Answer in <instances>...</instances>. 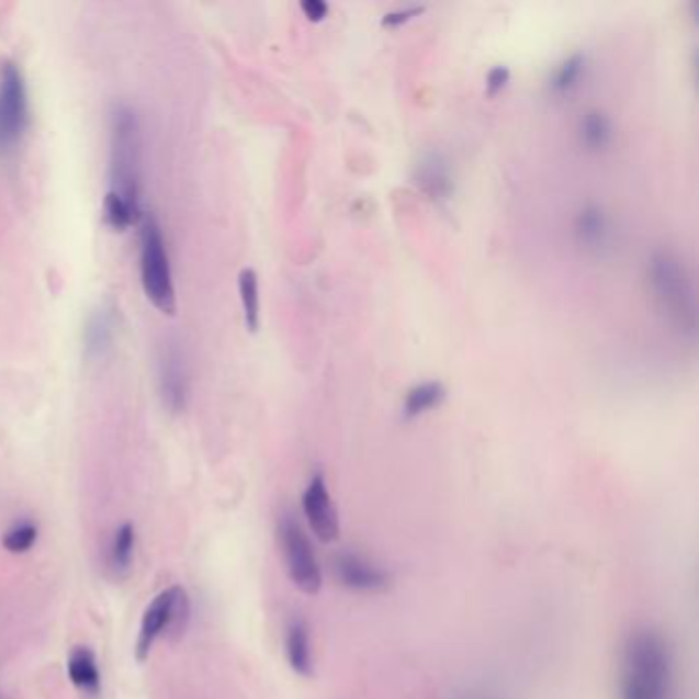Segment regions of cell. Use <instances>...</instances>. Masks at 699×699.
<instances>
[{"mask_svg":"<svg viewBox=\"0 0 699 699\" xmlns=\"http://www.w3.org/2000/svg\"><path fill=\"white\" fill-rule=\"evenodd\" d=\"M673 661L667 640L653 628H638L622 651L620 698L670 699Z\"/></svg>","mask_w":699,"mask_h":699,"instance_id":"6da1fadb","label":"cell"},{"mask_svg":"<svg viewBox=\"0 0 699 699\" xmlns=\"http://www.w3.org/2000/svg\"><path fill=\"white\" fill-rule=\"evenodd\" d=\"M111 189L127 202L140 205V122L125 103L111 110Z\"/></svg>","mask_w":699,"mask_h":699,"instance_id":"7a4b0ae2","label":"cell"},{"mask_svg":"<svg viewBox=\"0 0 699 699\" xmlns=\"http://www.w3.org/2000/svg\"><path fill=\"white\" fill-rule=\"evenodd\" d=\"M140 278L144 294L156 311L174 314L177 292L165 234L153 214L140 219Z\"/></svg>","mask_w":699,"mask_h":699,"instance_id":"3957f363","label":"cell"},{"mask_svg":"<svg viewBox=\"0 0 699 699\" xmlns=\"http://www.w3.org/2000/svg\"><path fill=\"white\" fill-rule=\"evenodd\" d=\"M189 618H191V604L183 587L174 585L158 593L142 616L140 634L136 640V658L144 663L153 653L158 638L169 636L171 640H177L183 636L189 625Z\"/></svg>","mask_w":699,"mask_h":699,"instance_id":"277c9868","label":"cell"},{"mask_svg":"<svg viewBox=\"0 0 699 699\" xmlns=\"http://www.w3.org/2000/svg\"><path fill=\"white\" fill-rule=\"evenodd\" d=\"M281 554L285 560L288 575L297 589L306 595H316L323 589V568L314 552L311 538L292 515H285L280 521Z\"/></svg>","mask_w":699,"mask_h":699,"instance_id":"5b68a950","label":"cell"},{"mask_svg":"<svg viewBox=\"0 0 699 699\" xmlns=\"http://www.w3.org/2000/svg\"><path fill=\"white\" fill-rule=\"evenodd\" d=\"M30 125L27 84L15 63L0 66V153L13 150Z\"/></svg>","mask_w":699,"mask_h":699,"instance_id":"8992f818","label":"cell"},{"mask_svg":"<svg viewBox=\"0 0 699 699\" xmlns=\"http://www.w3.org/2000/svg\"><path fill=\"white\" fill-rule=\"evenodd\" d=\"M649 278L661 306L679 320L687 314L694 323V290L681 263L668 252H658L649 267Z\"/></svg>","mask_w":699,"mask_h":699,"instance_id":"52a82bcc","label":"cell"},{"mask_svg":"<svg viewBox=\"0 0 699 699\" xmlns=\"http://www.w3.org/2000/svg\"><path fill=\"white\" fill-rule=\"evenodd\" d=\"M158 390L165 408L174 415L185 410L189 396L185 356L174 339H167L158 349Z\"/></svg>","mask_w":699,"mask_h":699,"instance_id":"ba28073f","label":"cell"},{"mask_svg":"<svg viewBox=\"0 0 699 699\" xmlns=\"http://www.w3.org/2000/svg\"><path fill=\"white\" fill-rule=\"evenodd\" d=\"M302 509L306 515L308 528L323 544H332L339 538L341 533L339 515L332 505L327 481L323 474L312 476L308 488L302 495Z\"/></svg>","mask_w":699,"mask_h":699,"instance_id":"9c48e42d","label":"cell"},{"mask_svg":"<svg viewBox=\"0 0 699 699\" xmlns=\"http://www.w3.org/2000/svg\"><path fill=\"white\" fill-rule=\"evenodd\" d=\"M335 575L345 589L356 593H380L390 585L388 573L382 566L353 552H342L335 559Z\"/></svg>","mask_w":699,"mask_h":699,"instance_id":"30bf717a","label":"cell"},{"mask_svg":"<svg viewBox=\"0 0 699 699\" xmlns=\"http://www.w3.org/2000/svg\"><path fill=\"white\" fill-rule=\"evenodd\" d=\"M117 332V316L110 304H99L82 328V349L87 359H103L111 351Z\"/></svg>","mask_w":699,"mask_h":699,"instance_id":"8fae6325","label":"cell"},{"mask_svg":"<svg viewBox=\"0 0 699 699\" xmlns=\"http://www.w3.org/2000/svg\"><path fill=\"white\" fill-rule=\"evenodd\" d=\"M415 181L431 200H450L453 189L450 165L439 153H427L420 158L415 171Z\"/></svg>","mask_w":699,"mask_h":699,"instance_id":"7c38bea8","label":"cell"},{"mask_svg":"<svg viewBox=\"0 0 699 699\" xmlns=\"http://www.w3.org/2000/svg\"><path fill=\"white\" fill-rule=\"evenodd\" d=\"M285 658L288 665L300 677H312L314 673V653L308 623L294 620L285 630Z\"/></svg>","mask_w":699,"mask_h":699,"instance_id":"4fadbf2b","label":"cell"},{"mask_svg":"<svg viewBox=\"0 0 699 699\" xmlns=\"http://www.w3.org/2000/svg\"><path fill=\"white\" fill-rule=\"evenodd\" d=\"M576 136L580 146L589 153H601L613 142V122L601 110L587 111L578 120Z\"/></svg>","mask_w":699,"mask_h":699,"instance_id":"5bb4252c","label":"cell"},{"mask_svg":"<svg viewBox=\"0 0 699 699\" xmlns=\"http://www.w3.org/2000/svg\"><path fill=\"white\" fill-rule=\"evenodd\" d=\"M576 240L589 250H601L609 240V222L601 207L587 205L575 219Z\"/></svg>","mask_w":699,"mask_h":699,"instance_id":"9a60e30c","label":"cell"},{"mask_svg":"<svg viewBox=\"0 0 699 699\" xmlns=\"http://www.w3.org/2000/svg\"><path fill=\"white\" fill-rule=\"evenodd\" d=\"M446 396H448V390L439 380H427V382L415 384L405 394L403 415L408 420L419 419L422 415L431 413L433 408L441 405L446 401Z\"/></svg>","mask_w":699,"mask_h":699,"instance_id":"2e32d148","label":"cell"},{"mask_svg":"<svg viewBox=\"0 0 699 699\" xmlns=\"http://www.w3.org/2000/svg\"><path fill=\"white\" fill-rule=\"evenodd\" d=\"M68 675L75 687L87 696H97L101 689V673L97 665V656L91 649L78 646L68 656Z\"/></svg>","mask_w":699,"mask_h":699,"instance_id":"e0dca14e","label":"cell"},{"mask_svg":"<svg viewBox=\"0 0 699 699\" xmlns=\"http://www.w3.org/2000/svg\"><path fill=\"white\" fill-rule=\"evenodd\" d=\"M103 218L115 233H125L136 222H140V205L127 202L115 191H108L103 202Z\"/></svg>","mask_w":699,"mask_h":699,"instance_id":"ac0fdd59","label":"cell"},{"mask_svg":"<svg viewBox=\"0 0 699 699\" xmlns=\"http://www.w3.org/2000/svg\"><path fill=\"white\" fill-rule=\"evenodd\" d=\"M238 292H240L247 328L250 332H255V330H259V325H261V295H259V278L252 269L240 271Z\"/></svg>","mask_w":699,"mask_h":699,"instance_id":"d6986e66","label":"cell"},{"mask_svg":"<svg viewBox=\"0 0 699 699\" xmlns=\"http://www.w3.org/2000/svg\"><path fill=\"white\" fill-rule=\"evenodd\" d=\"M136 552V528L132 523H124L115 529L113 542H111V568L117 575H125L132 568Z\"/></svg>","mask_w":699,"mask_h":699,"instance_id":"ffe728a7","label":"cell"},{"mask_svg":"<svg viewBox=\"0 0 699 699\" xmlns=\"http://www.w3.org/2000/svg\"><path fill=\"white\" fill-rule=\"evenodd\" d=\"M585 70H587V56L575 54V56L566 58V60L560 64L559 68L554 70L552 78H550V89H552V93H573L576 87L580 84V78L585 75Z\"/></svg>","mask_w":699,"mask_h":699,"instance_id":"44dd1931","label":"cell"},{"mask_svg":"<svg viewBox=\"0 0 699 699\" xmlns=\"http://www.w3.org/2000/svg\"><path fill=\"white\" fill-rule=\"evenodd\" d=\"M40 529L32 521H19L13 528L9 529L2 538V545L11 552V554H25L30 552L35 542H37Z\"/></svg>","mask_w":699,"mask_h":699,"instance_id":"7402d4cb","label":"cell"},{"mask_svg":"<svg viewBox=\"0 0 699 699\" xmlns=\"http://www.w3.org/2000/svg\"><path fill=\"white\" fill-rule=\"evenodd\" d=\"M509 78H511V72H509L507 66H495V68H491L488 75H486V89H488V93L497 94L498 91H503V89L507 87Z\"/></svg>","mask_w":699,"mask_h":699,"instance_id":"603a6c76","label":"cell"},{"mask_svg":"<svg viewBox=\"0 0 699 699\" xmlns=\"http://www.w3.org/2000/svg\"><path fill=\"white\" fill-rule=\"evenodd\" d=\"M420 13H422V7H408V9H401V11H392V13L384 15V25H390V27L392 25H401L408 19L420 15Z\"/></svg>","mask_w":699,"mask_h":699,"instance_id":"cb8c5ba5","label":"cell"},{"mask_svg":"<svg viewBox=\"0 0 699 699\" xmlns=\"http://www.w3.org/2000/svg\"><path fill=\"white\" fill-rule=\"evenodd\" d=\"M302 11L311 21L318 23L328 15V4L320 2V0H308V2H302Z\"/></svg>","mask_w":699,"mask_h":699,"instance_id":"d4e9b609","label":"cell"},{"mask_svg":"<svg viewBox=\"0 0 699 699\" xmlns=\"http://www.w3.org/2000/svg\"><path fill=\"white\" fill-rule=\"evenodd\" d=\"M0 699H2V698H0Z\"/></svg>","mask_w":699,"mask_h":699,"instance_id":"484cf974","label":"cell"}]
</instances>
